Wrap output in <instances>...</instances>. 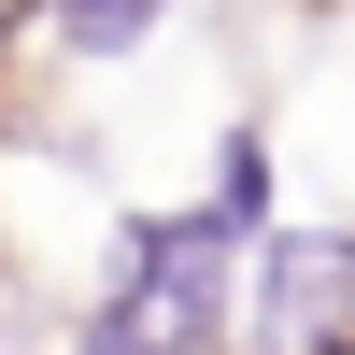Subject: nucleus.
Here are the masks:
<instances>
[{"label": "nucleus", "mask_w": 355, "mask_h": 355, "mask_svg": "<svg viewBox=\"0 0 355 355\" xmlns=\"http://www.w3.org/2000/svg\"><path fill=\"white\" fill-rule=\"evenodd\" d=\"M242 256L256 242L214 199H199V214H128L114 227V284H100V313H85V355H214Z\"/></svg>", "instance_id": "1"}, {"label": "nucleus", "mask_w": 355, "mask_h": 355, "mask_svg": "<svg viewBox=\"0 0 355 355\" xmlns=\"http://www.w3.org/2000/svg\"><path fill=\"white\" fill-rule=\"evenodd\" d=\"M256 355H355V242L256 227Z\"/></svg>", "instance_id": "2"}, {"label": "nucleus", "mask_w": 355, "mask_h": 355, "mask_svg": "<svg viewBox=\"0 0 355 355\" xmlns=\"http://www.w3.org/2000/svg\"><path fill=\"white\" fill-rule=\"evenodd\" d=\"M28 15H43V43H71V57H128L171 0H28Z\"/></svg>", "instance_id": "3"}, {"label": "nucleus", "mask_w": 355, "mask_h": 355, "mask_svg": "<svg viewBox=\"0 0 355 355\" xmlns=\"http://www.w3.org/2000/svg\"><path fill=\"white\" fill-rule=\"evenodd\" d=\"M214 214L242 227V242L270 227V142H256V128H227V157H214Z\"/></svg>", "instance_id": "4"}, {"label": "nucleus", "mask_w": 355, "mask_h": 355, "mask_svg": "<svg viewBox=\"0 0 355 355\" xmlns=\"http://www.w3.org/2000/svg\"><path fill=\"white\" fill-rule=\"evenodd\" d=\"M71 355H85V341H71Z\"/></svg>", "instance_id": "5"}]
</instances>
